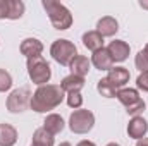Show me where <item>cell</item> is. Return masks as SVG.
Listing matches in <instances>:
<instances>
[{"label":"cell","mask_w":148,"mask_h":146,"mask_svg":"<svg viewBox=\"0 0 148 146\" xmlns=\"http://www.w3.org/2000/svg\"><path fill=\"white\" fill-rule=\"evenodd\" d=\"M64 96L66 95L60 84H43V86H38V89L33 93L29 107L35 112L45 113V112L57 108L62 103Z\"/></svg>","instance_id":"obj_1"},{"label":"cell","mask_w":148,"mask_h":146,"mask_svg":"<svg viewBox=\"0 0 148 146\" xmlns=\"http://www.w3.org/2000/svg\"><path fill=\"white\" fill-rule=\"evenodd\" d=\"M43 9L47 10L48 17H50V23L53 24L55 29H69L71 24H73V14L69 12V9L66 5H62L60 2H55V0H43L41 2Z\"/></svg>","instance_id":"obj_2"},{"label":"cell","mask_w":148,"mask_h":146,"mask_svg":"<svg viewBox=\"0 0 148 146\" xmlns=\"http://www.w3.org/2000/svg\"><path fill=\"white\" fill-rule=\"evenodd\" d=\"M50 55L57 64L71 65L74 57L77 55V50H76V45L69 40H55L50 46Z\"/></svg>","instance_id":"obj_3"},{"label":"cell","mask_w":148,"mask_h":146,"mask_svg":"<svg viewBox=\"0 0 148 146\" xmlns=\"http://www.w3.org/2000/svg\"><path fill=\"white\" fill-rule=\"evenodd\" d=\"M28 74L35 84L43 86L50 81L52 69H50V64L43 57H35V59H28Z\"/></svg>","instance_id":"obj_4"},{"label":"cell","mask_w":148,"mask_h":146,"mask_svg":"<svg viewBox=\"0 0 148 146\" xmlns=\"http://www.w3.org/2000/svg\"><path fill=\"white\" fill-rule=\"evenodd\" d=\"M95 126V115L90 110H74L69 117V127L74 134H86Z\"/></svg>","instance_id":"obj_5"},{"label":"cell","mask_w":148,"mask_h":146,"mask_svg":"<svg viewBox=\"0 0 148 146\" xmlns=\"http://www.w3.org/2000/svg\"><path fill=\"white\" fill-rule=\"evenodd\" d=\"M115 96H117V100L126 107V112L131 113V115H134V117L145 110V102L140 98L138 91L133 89V88H122V89L117 91Z\"/></svg>","instance_id":"obj_6"},{"label":"cell","mask_w":148,"mask_h":146,"mask_svg":"<svg viewBox=\"0 0 148 146\" xmlns=\"http://www.w3.org/2000/svg\"><path fill=\"white\" fill-rule=\"evenodd\" d=\"M31 103V91L29 88H17L7 98V110L10 113H21Z\"/></svg>","instance_id":"obj_7"},{"label":"cell","mask_w":148,"mask_h":146,"mask_svg":"<svg viewBox=\"0 0 148 146\" xmlns=\"http://www.w3.org/2000/svg\"><path fill=\"white\" fill-rule=\"evenodd\" d=\"M129 77L131 76H129V71L126 67H112L109 71V76L105 79L110 83V86L115 91H119L126 83H129Z\"/></svg>","instance_id":"obj_8"},{"label":"cell","mask_w":148,"mask_h":146,"mask_svg":"<svg viewBox=\"0 0 148 146\" xmlns=\"http://www.w3.org/2000/svg\"><path fill=\"white\" fill-rule=\"evenodd\" d=\"M107 50H109V53H110L114 62H124L129 57V52H131L129 45L126 41H122V40H114V41H110V45H109Z\"/></svg>","instance_id":"obj_9"},{"label":"cell","mask_w":148,"mask_h":146,"mask_svg":"<svg viewBox=\"0 0 148 146\" xmlns=\"http://www.w3.org/2000/svg\"><path fill=\"white\" fill-rule=\"evenodd\" d=\"M148 131V124L147 120L143 119V117H140V115H136V117H133L131 120H129V124H127V134H129V138H133V139H143L145 138V134H147Z\"/></svg>","instance_id":"obj_10"},{"label":"cell","mask_w":148,"mask_h":146,"mask_svg":"<svg viewBox=\"0 0 148 146\" xmlns=\"http://www.w3.org/2000/svg\"><path fill=\"white\" fill-rule=\"evenodd\" d=\"M91 64L97 69H100V71H110L112 67H114V60H112V57H110V53H109L107 48H100V50L93 52Z\"/></svg>","instance_id":"obj_11"},{"label":"cell","mask_w":148,"mask_h":146,"mask_svg":"<svg viewBox=\"0 0 148 146\" xmlns=\"http://www.w3.org/2000/svg\"><path fill=\"white\" fill-rule=\"evenodd\" d=\"M43 52V43L36 40V38H26L21 43V53L26 59H35V57H41Z\"/></svg>","instance_id":"obj_12"},{"label":"cell","mask_w":148,"mask_h":146,"mask_svg":"<svg viewBox=\"0 0 148 146\" xmlns=\"http://www.w3.org/2000/svg\"><path fill=\"white\" fill-rule=\"evenodd\" d=\"M119 31V23L112 17V16H105L97 23V33H100L102 36H114Z\"/></svg>","instance_id":"obj_13"},{"label":"cell","mask_w":148,"mask_h":146,"mask_svg":"<svg viewBox=\"0 0 148 146\" xmlns=\"http://www.w3.org/2000/svg\"><path fill=\"white\" fill-rule=\"evenodd\" d=\"M64 126H66V124H64V119H62L59 113H50V115H47V119L43 120V129H47L52 136L62 132Z\"/></svg>","instance_id":"obj_14"},{"label":"cell","mask_w":148,"mask_h":146,"mask_svg":"<svg viewBox=\"0 0 148 146\" xmlns=\"http://www.w3.org/2000/svg\"><path fill=\"white\" fill-rule=\"evenodd\" d=\"M17 141V131L10 124H0V146H14Z\"/></svg>","instance_id":"obj_15"},{"label":"cell","mask_w":148,"mask_h":146,"mask_svg":"<svg viewBox=\"0 0 148 146\" xmlns=\"http://www.w3.org/2000/svg\"><path fill=\"white\" fill-rule=\"evenodd\" d=\"M90 65H91V62L88 60V57H84V55H76L69 67H71V72H73L74 76L84 77V76L88 74V71H90Z\"/></svg>","instance_id":"obj_16"},{"label":"cell","mask_w":148,"mask_h":146,"mask_svg":"<svg viewBox=\"0 0 148 146\" xmlns=\"http://www.w3.org/2000/svg\"><path fill=\"white\" fill-rule=\"evenodd\" d=\"M83 86H84V77H79V76H74V74L67 76V77H64L62 83H60V88L64 89V93H66V91H67V93L81 91Z\"/></svg>","instance_id":"obj_17"},{"label":"cell","mask_w":148,"mask_h":146,"mask_svg":"<svg viewBox=\"0 0 148 146\" xmlns=\"http://www.w3.org/2000/svg\"><path fill=\"white\" fill-rule=\"evenodd\" d=\"M83 45L91 50V52H97L100 48H103V36L97 31H88L83 35Z\"/></svg>","instance_id":"obj_18"},{"label":"cell","mask_w":148,"mask_h":146,"mask_svg":"<svg viewBox=\"0 0 148 146\" xmlns=\"http://www.w3.org/2000/svg\"><path fill=\"white\" fill-rule=\"evenodd\" d=\"M31 146H53V136L47 129L40 127V129H36L33 132V143H31Z\"/></svg>","instance_id":"obj_19"},{"label":"cell","mask_w":148,"mask_h":146,"mask_svg":"<svg viewBox=\"0 0 148 146\" xmlns=\"http://www.w3.org/2000/svg\"><path fill=\"white\" fill-rule=\"evenodd\" d=\"M7 7H9L7 19H12V21H16V19H19V17H23L24 9H26L24 2H21V0H7Z\"/></svg>","instance_id":"obj_20"},{"label":"cell","mask_w":148,"mask_h":146,"mask_svg":"<svg viewBox=\"0 0 148 146\" xmlns=\"http://www.w3.org/2000/svg\"><path fill=\"white\" fill-rule=\"evenodd\" d=\"M97 89H98V93H100L102 96H105V98H114V96L117 95V91L112 88L110 83H109L105 77L98 81V84H97Z\"/></svg>","instance_id":"obj_21"},{"label":"cell","mask_w":148,"mask_h":146,"mask_svg":"<svg viewBox=\"0 0 148 146\" xmlns=\"http://www.w3.org/2000/svg\"><path fill=\"white\" fill-rule=\"evenodd\" d=\"M10 86H12V77H10V74L7 72L5 69H0V93L9 91Z\"/></svg>","instance_id":"obj_22"},{"label":"cell","mask_w":148,"mask_h":146,"mask_svg":"<svg viewBox=\"0 0 148 146\" xmlns=\"http://www.w3.org/2000/svg\"><path fill=\"white\" fill-rule=\"evenodd\" d=\"M134 64H136L138 71H141V72H148V57H147V53H145L143 50L138 52V55H136V59H134Z\"/></svg>","instance_id":"obj_23"},{"label":"cell","mask_w":148,"mask_h":146,"mask_svg":"<svg viewBox=\"0 0 148 146\" xmlns=\"http://www.w3.org/2000/svg\"><path fill=\"white\" fill-rule=\"evenodd\" d=\"M67 105H69L71 108H79V107L83 105V96H81L79 91L69 93V95H67Z\"/></svg>","instance_id":"obj_24"},{"label":"cell","mask_w":148,"mask_h":146,"mask_svg":"<svg viewBox=\"0 0 148 146\" xmlns=\"http://www.w3.org/2000/svg\"><path fill=\"white\" fill-rule=\"evenodd\" d=\"M136 86L140 88V89H143V91H147L148 93V72H141L138 76V79H136Z\"/></svg>","instance_id":"obj_25"},{"label":"cell","mask_w":148,"mask_h":146,"mask_svg":"<svg viewBox=\"0 0 148 146\" xmlns=\"http://www.w3.org/2000/svg\"><path fill=\"white\" fill-rule=\"evenodd\" d=\"M7 12H9L7 0H0V19H5L7 17Z\"/></svg>","instance_id":"obj_26"},{"label":"cell","mask_w":148,"mask_h":146,"mask_svg":"<svg viewBox=\"0 0 148 146\" xmlns=\"http://www.w3.org/2000/svg\"><path fill=\"white\" fill-rule=\"evenodd\" d=\"M77 146H97L93 141H88V139H83V141H79Z\"/></svg>","instance_id":"obj_27"},{"label":"cell","mask_w":148,"mask_h":146,"mask_svg":"<svg viewBox=\"0 0 148 146\" xmlns=\"http://www.w3.org/2000/svg\"><path fill=\"white\" fill-rule=\"evenodd\" d=\"M136 146H148V138H143V139H140V141L136 143Z\"/></svg>","instance_id":"obj_28"},{"label":"cell","mask_w":148,"mask_h":146,"mask_svg":"<svg viewBox=\"0 0 148 146\" xmlns=\"http://www.w3.org/2000/svg\"><path fill=\"white\" fill-rule=\"evenodd\" d=\"M140 5H141L143 9H148V0H141V2H140Z\"/></svg>","instance_id":"obj_29"},{"label":"cell","mask_w":148,"mask_h":146,"mask_svg":"<svg viewBox=\"0 0 148 146\" xmlns=\"http://www.w3.org/2000/svg\"><path fill=\"white\" fill-rule=\"evenodd\" d=\"M143 52L147 53V57H148V43H147V45H145V48H143Z\"/></svg>","instance_id":"obj_30"},{"label":"cell","mask_w":148,"mask_h":146,"mask_svg":"<svg viewBox=\"0 0 148 146\" xmlns=\"http://www.w3.org/2000/svg\"><path fill=\"white\" fill-rule=\"evenodd\" d=\"M59 146H73V145H71V143H67V141H66V143H60V145H59Z\"/></svg>","instance_id":"obj_31"},{"label":"cell","mask_w":148,"mask_h":146,"mask_svg":"<svg viewBox=\"0 0 148 146\" xmlns=\"http://www.w3.org/2000/svg\"><path fill=\"white\" fill-rule=\"evenodd\" d=\"M107 146H121V145H117V143H109Z\"/></svg>","instance_id":"obj_32"}]
</instances>
